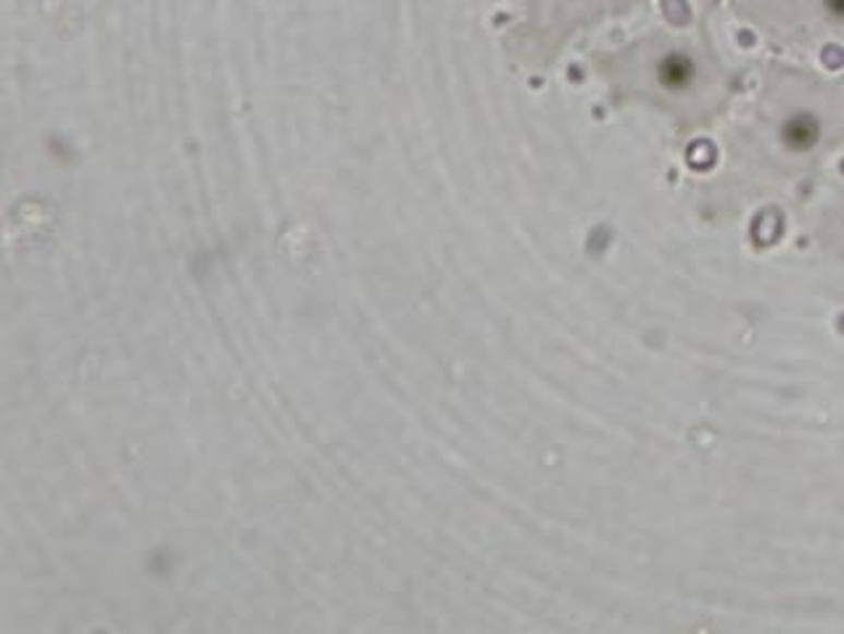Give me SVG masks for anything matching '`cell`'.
<instances>
[{"mask_svg": "<svg viewBox=\"0 0 844 634\" xmlns=\"http://www.w3.org/2000/svg\"><path fill=\"white\" fill-rule=\"evenodd\" d=\"M697 80V64L684 50H667L658 59V83L665 91H686Z\"/></svg>", "mask_w": 844, "mask_h": 634, "instance_id": "cell-1", "label": "cell"}, {"mask_svg": "<svg viewBox=\"0 0 844 634\" xmlns=\"http://www.w3.org/2000/svg\"><path fill=\"white\" fill-rule=\"evenodd\" d=\"M818 137H821V124L808 111L792 115L781 128V141L792 151H810L818 143Z\"/></svg>", "mask_w": 844, "mask_h": 634, "instance_id": "cell-2", "label": "cell"}, {"mask_svg": "<svg viewBox=\"0 0 844 634\" xmlns=\"http://www.w3.org/2000/svg\"><path fill=\"white\" fill-rule=\"evenodd\" d=\"M821 9L831 22L844 24V0H821Z\"/></svg>", "mask_w": 844, "mask_h": 634, "instance_id": "cell-3", "label": "cell"}]
</instances>
